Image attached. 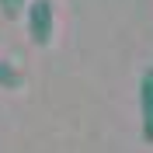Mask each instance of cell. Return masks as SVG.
Listing matches in <instances>:
<instances>
[{"mask_svg":"<svg viewBox=\"0 0 153 153\" xmlns=\"http://www.w3.org/2000/svg\"><path fill=\"white\" fill-rule=\"evenodd\" d=\"M25 21H28L31 45H38V49L52 45V38H56V7H52V0H28Z\"/></svg>","mask_w":153,"mask_h":153,"instance_id":"1","label":"cell"},{"mask_svg":"<svg viewBox=\"0 0 153 153\" xmlns=\"http://www.w3.org/2000/svg\"><path fill=\"white\" fill-rule=\"evenodd\" d=\"M139 132L143 143L153 146V66H146L139 76Z\"/></svg>","mask_w":153,"mask_h":153,"instance_id":"2","label":"cell"},{"mask_svg":"<svg viewBox=\"0 0 153 153\" xmlns=\"http://www.w3.org/2000/svg\"><path fill=\"white\" fill-rule=\"evenodd\" d=\"M18 87H25V73L10 59L0 56V91H18Z\"/></svg>","mask_w":153,"mask_h":153,"instance_id":"3","label":"cell"},{"mask_svg":"<svg viewBox=\"0 0 153 153\" xmlns=\"http://www.w3.org/2000/svg\"><path fill=\"white\" fill-rule=\"evenodd\" d=\"M25 7H28V0H0V14H4V18H21V14H25Z\"/></svg>","mask_w":153,"mask_h":153,"instance_id":"4","label":"cell"}]
</instances>
